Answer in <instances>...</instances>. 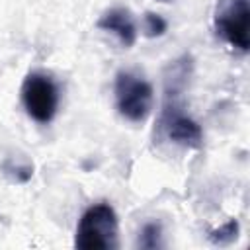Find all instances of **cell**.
Masks as SVG:
<instances>
[{
    "instance_id": "obj_6",
    "label": "cell",
    "mask_w": 250,
    "mask_h": 250,
    "mask_svg": "<svg viewBox=\"0 0 250 250\" xmlns=\"http://www.w3.org/2000/svg\"><path fill=\"white\" fill-rule=\"evenodd\" d=\"M98 27L104 31L113 33L123 47H133L137 41V25L127 8H111L107 10L100 20Z\"/></svg>"
},
{
    "instance_id": "obj_4",
    "label": "cell",
    "mask_w": 250,
    "mask_h": 250,
    "mask_svg": "<svg viewBox=\"0 0 250 250\" xmlns=\"http://www.w3.org/2000/svg\"><path fill=\"white\" fill-rule=\"evenodd\" d=\"M248 0H219L215 8V29L230 47L246 53L250 47Z\"/></svg>"
},
{
    "instance_id": "obj_2",
    "label": "cell",
    "mask_w": 250,
    "mask_h": 250,
    "mask_svg": "<svg viewBox=\"0 0 250 250\" xmlns=\"http://www.w3.org/2000/svg\"><path fill=\"white\" fill-rule=\"evenodd\" d=\"M113 92L115 105L125 119L141 123L148 117L152 109V86L143 76L129 70H119Z\"/></svg>"
},
{
    "instance_id": "obj_3",
    "label": "cell",
    "mask_w": 250,
    "mask_h": 250,
    "mask_svg": "<svg viewBox=\"0 0 250 250\" xmlns=\"http://www.w3.org/2000/svg\"><path fill=\"white\" fill-rule=\"evenodd\" d=\"M21 102L27 115L37 123H51L59 107V90L49 74L31 72L21 84Z\"/></svg>"
},
{
    "instance_id": "obj_8",
    "label": "cell",
    "mask_w": 250,
    "mask_h": 250,
    "mask_svg": "<svg viewBox=\"0 0 250 250\" xmlns=\"http://www.w3.org/2000/svg\"><path fill=\"white\" fill-rule=\"evenodd\" d=\"M139 246L141 248H158L160 244V227L156 223H148L143 227L141 236H139Z\"/></svg>"
},
{
    "instance_id": "obj_1",
    "label": "cell",
    "mask_w": 250,
    "mask_h": 250,
    "mask_svg": "<svg viewBox=\"0 0 250 250\" xmlns=\"http://www.w3.org/2000/svg\"><path fill=\"white\" fill-rule=\"evenodd\" d=\"M117 236V215L109 203L100 201L82 213L76 225L74 246L80 250H113L119 246Z\"/></svg>"
},
{
    "instance_id": "obj_5",
    "label": "cell",
    "mask_w": 250,
    "mask_h": 250,
    "mask_svg": "<svg viewBox=\"0 0 250 250\" xmlns=\"http://www.w3.org/2000/svg\"><path fill=\"white\" fill-rule=\"evenodd\" d=\"M182 90L166 88V105L160 115V129L172 143L186 148H199L203 143V131L176 102V96Z\"/></svg>"
},
{
    "instance_id": "obj_7",
    "label": "cell",
    "mask_w": 250,
    "mask_h": 250,
    "mask_svg": "<svg viewBox=\"0 0 250 250\" xmlns=\"http://www.w3.org/2000/svg\"><path fill=\"white\" fill-rule=\"evenodd\" d=\"M236 236H238V223H236L234 219H230V221L225 223L223 227H219V229H215V230L209 232L211 242H215V244H219V246H227V244L234 242Z\"/></svg>"
},
{
    "instance_id": "obj_9",
    "label": "cell",
    "mask_w": 250,
    "mask_h": 250,
    "mask_svg": "<svg viewBox=\"0 0 250 250\" xmlns=\"http://www.w3.org/2000/svg\"><path fill=\"white\" fill-rule=\"evenodd\" d=\"M166 27H168V23H166V20L162 16H158L154 12H146L145 14V31H146L148 37H160V35H164Z\"/></svg>"
}]
</instances>
